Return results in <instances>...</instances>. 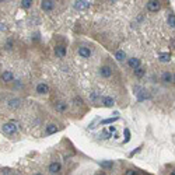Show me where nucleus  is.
Segmentation results:
<instances>
[{"label":"nucleus","mask_w":175,"mask_h":175,"mask_svg":"<svg viewBox=\"0 0 175 175\" xmlns=\"http://www.w3.org/2000/svg\"><path fill=\"white\" fill-rule=\"evenodd\" d=\"M55 109L58 112H65L67 109V104L63 101H59V102H55Z\"/></svg>","instance_id":"12"},{"label":"nucleus","mask_w":175,"mask_h":175,"mask_svg":"<svg viewBox=\"0 0 175 175\" xmlns=\"http://www.w3.org/2000/svg\"><path fill=\"white\" fill-rule=\"evenodd\" d=\"M125 134H126V142H128V140H129V137H130V133H129V130H128V129L125 130Z\"/></svg>","instance_id":"26"},{"label":"nucleus","mask_w":175,"mask_h":175,"mask_svg":"<svg viewBox=\"0 0 175 175\" xmlns=\"http://www.w3.org/2000/svg\"><path fill=\"white\" fill-rule=\"evenodd\" d=\"M60 168H62V165H60L59 162H56V161H53V162L49 164V171H51L52 174H58V172L60 171Z\"/></svg>","instance_id":"9"},{"label":"nucleus","mask_w":175,"mask_h":175,"mask_svg":"<svg viewBox=\"0 0 175 175\" xmlns=\"http://www.w3.org/2000/svg\"><path fill=\"white\" fill-rule=\"evenodd\" d=\"M116 119H118V118H109V119L102 120V123H104V125H105V123H112V122H115Z\"/></svg>","instance_id":"23"},{"label":"nucleus","mask_w":175,"mask_h":175,"mask_svg":"<svg viewBox=\"0 0 175 175\" xmlns=\"http://www.w3.org/2000/svg\"><path fill=\"white\" fill-rule=\"evenodd\" d=\"M102 104H104L105 106H108V108H109V106L114 105V100H112L111 97H104V98H102Z\"/></svg>","instance_id":"16"},{"label":"nucleus","mask_w":175,"mask_h":175,"mask_svg":"<svg viewBox=\"0 0 175 175\" xmlns=\"http://www.w3.org/2000/svg\"><path fill=\"white\" fill-rule=\"evenodd\" d=\"M3 130H4L6 133H16L17 132V126H16V123L14 122H9V123L3 125Z\"/></svg>","instance_id":"3"},{"label":"nucleus","mask_w":175,"mask_h":175,"mask_svg":"<svg viewBox=\"0 0 175 175\" xmlns=\"http://www.w3.org/2000/svg\"><path fill=\"white\" fill-rule=\"evenodd\" d=\"M56 132H58V126H56V125L51 123L46 126V130H45L46 134H53V133H56Z\"/></svg>","instance_id":"14"},{"label":"nucleus","mask_w":175,"mask_h":175,"mask_svg":"<svg viewBox=\"0 0 175 175\" xmlns=\"http://www.w3.org/2000/svg\"><path fill=\"white\" fill-rule=\"evenodd\" d=\"M21 6H23L24 9H30V7L32 6V0H23V1H21Z\"/></svg>","instance_id":"21"},{"label":"nucleus","mask_w":175,"mask_h":175,"mask_svg":"<svg viewBox=\"0 0 175 175\" xmlns=\"http://www.w3.org/2000/svg\"><path fill=\"white\" fill-rule=\"evenodd\" d=\"M0 78H1V81H3V83H11V81L14 80V74H13L11 70H6V72L1 73Z\"/></svg>","instance_id":"1"},{"label":"nucleus","mask_w":175,"mask_h":175,"mask_svg":"<svg viewBox=\"0 0 175 175\" xmlns=\"http://www.w3.org/2000/svg\"><path fill=\"white\" fill-rule=\"evenodd\" d=\"M9 108H13V109H16V108H18L20 105H21V100L20 98H13V100H9Z\"/></svg>","instance_id":"11"},{"label":"nucleus","mask_w":175,"mask_h":175,"mask_svg":"<svg viewBox=\"0 0 175 175\" xmlns=\"http://www.w3.org/2000/svg\"><path fill=\"white\" fill-rule=\"evenodd\" d=\"M158 59H160V62H162V63H165V62H170L171 55H170V53H161V55L158 56Z\"/></svg>","instance_id":"18"},{"label":"nucleus","mask_w":175,"mask_h":175,"mask_svg":"<svg viewBox=\"0 0 175 175\" xmlns=\"http://www.w3.org/2000/svg\"><path fill=\"white\" fill-rule=\"evenodd\" d=\"M172 81H174V83H175V76H172Z\"/></svg>","instance_id":"28"},{"label":"nucleus","mask_w":175,"mask_h":175,"mask_svg":"<svg viewBox=\"0 0 175 175\" xmlns=\"http://www.w3.org/2000/svg\"><path fill=\"white\" fill-rule=\"evenodd\" d=\"M41 7H42V10H45V11H51V10L55 7V1H52V0H44Z\"/></svg>","instance_id":"4"},{"label":"nucleus","mask_w":175,"mask_h":175,"mask_svg":"<svg viewBox=\"0 0 175 175\" xmlns=\"http://www.w3.org/2000/svg\"><path fill=\"white\" fill-rule=\"evenodd\" d=\"M171 175H175V170H174V171H172V172H171Z\"/></svg>","instance_id":"29"},{"label":"nucleus","mask_w":175,"mask_h":175,"mask_svg":"<svg viewBox=\"0 0 175 175\" xmlns=\"http://www.w3.org/2000/svg\"><path fill=\"white\" fill-rule=\"evenodd\" d=\"M168 25L175 28V14H170L168 16Z\"/></svg>","instance_id":"20"},{"label":"nucleus","mask_w":175,"mask_h":175,"mask_svg":"<svg viewBox=\"0 0 175 175\" xmlns=\"http://www.w3.org/2000/svg\"><path fill=\"white\" fill-rule=\"evenodd\" d=\"M37 92L38 94H48V92H49V87H48V84L39 83L37 86Z\"/></svg>","instance_id":"7"},{"label":"nucleus","mask_w":175,"mask_h":175,"mask_svg":"<svg viewBox=\"0 0 175 175\" xmlns=\"http://www.w3.org/2000/svg\"><path fill=\"white\" fill-rule=\"evenodd\" d=\"M144 73H146V70L143 69V67H137V69L134 70V76H136V77H143Z\"/></svg>","instance_id":"19"},{"label":"nucleus","mask_w":175,"mask_h":175,"mask_svg":"<svg viewBox=\"0 0 175 175\" xmlns=\"http://www.w3.org/2000/svg\"><path fill=\"white\" fill-rule=\"evenodd\" d=\"M128 65H129L130 69L136 70L137 67H140V60H139L137 58H130V59L128 60Z\"/></svg>","instance_id":"6"},{"label":"nucleus","mask_w":175,"mask_h":175,"mask_svg":"<svg viewBox=\"0 0 175 175\" xmlns=\"http://www.w3.org/2000/svg\"><path fill=\"white\" fill-rule=\"evenodd\" d=\"M74 104H76V105H81V104H83V100H81V98H78V97H76L74 98Z\"/></svg>","instance_id":"24"},{"label":"nucleus","mask_w":175,"mask_h":175,"mask_svg":"<svg viewBox=\"0 0 175 175\" xmlns=\"http://www.w3.org/2000/svg\"><path fill=\"white\" fill-rule=\"evenodd\" d=\"M115 58L116 60H119V62H123L125 59H126V55H125V52L123 51H118L115 53Z\"/></svg>","instance_id":"17"},{"label":"nucleus","mask_w":175,"mask_h":175,"mask_svg":"<svg viewBox=\"0 0 175 175\" xmlns=\"http://www.w3.org/2000/svg\"><path fill=\"white\" fill-rule=\"evenodd\" d=\"M35 175H42V174H35Z\"/></svg>","instance_id":"31"},{"label":"nucleus","mask_w":175,"mask_h":175,"mask_svg":"<svg viewBox=\"0 0 175 175\" xmlns=\"http://www.w3.org/2000/svg\"><path fill=\"white\" fill-rule=\"evenodd\" d=\"M109 132H111V133H115L116 128H115V126H109Z\"/></svg>","instance_id":"27"},{"label":"nucleus","mask_w":175,"mask_h":175,"mask_svg":"<svg viewBox=\"0 0 175 175\" xmlns=\"http://www.w3.org/2000/svg\"><path fill=\"white\" fill-rule=\"evenodd\" d=\"M100 74H101L102 77L108 78L112 76V69H111L109 66H102L101 69H100Z\"/></svg>","instance_id":"5"},{"label":"nucleus","mask_w":175,"mask_h":175,"mask_svg":"<svg viewBox=\"0 0 175 175\" xmlns=\"http://www.w3.org/2000/svg\"><path fill=\"white\" fill-rule=\"evenodd\" d=\"M98 175H105V174H104V172H100V174H98Z\"/></svg>","instance_id":"30"},{"label":"nucleus","mask_w":175,"mask_h":175,"mask_svg":"<svg viewBox=\"0 0 175 175\" xmlns=\"http://www.w3.org/2000/svg\"><path fill=\"white\" fill-rule=\"evenodd\" d=\"M125 175H137V172H136V171L134 170H128L126 171V174Z\"/></svg>","instance_id":"25"},{"label":"nucleus","mask_w":175,"mask_h":175,"mask_svg":"<svg viewBox=\"0 0 175 175\" xmlns=\"http://www.w3.org/2000/svg\"><path fill=\"white\" fill-rule=\"evenodd\" d=\"M101 167L102 168H111V167H112V161H102Z\"/></svg>","instance_id":"22"},{"label":"nucleus","mask_w":175,"mask_h":175,"mask_svg":"<svg viewBox=\"0 0 175 175\" xmlns=\"http://www.w3.org/2000/svg\"><path fill=\"white\" fill-rule=\"evenodd\" d=\"M78 55L81 58H90L91 56V51H90V48L81 46V48H78Z\"/></svg>","instance_id":"8"},{"label":"nucleus","mask_w":175,"mask_h":175,"mask_svg":"<svg viewBox=\"0 0 175 175\" xmlns=\"http://www.w3.org/2000/svg\"><path fill=\"white\" fill-rule=\"evenodd\" d=\"M161 80L164 83H171V81H172V74H171L170 72H164L161 76Z\"/></svg>","instance_id":"15"},{"label":"nucleus","mask_w":175,"mask_h":175,"mask_svg":"<svg viewBox=\"0 0 175 175\" xmlns=\"http://www.w3.org/2000/svg\"><path fill=\"white\" fill-rule=\"evenodd\" d=\"M74 7L77 10L87 9V7H90V1H86V0H83V1H74Z\"/></svg>","instance_id":"10"},{"label":"nucleus","mask_w":175,"mask_h":175,"mask_svg":"<svg viewBox=\"0 0 175 175\" xmlns=\"http://www.w3.org/2000/svg\"><path fill=\"white\" fill-rule=\"evenodd\" d=\"M147 10L151 11V13L158 11V10H160V1H157V0H150V1H147Z\"/></svg>","instance_id":"2"},{"label":"nucleus","mask_w":175,"mask_h":175,"mask_svg":"<svg viewBox=\"0 0 175 175\" xmlns=\"http://www.w3.org/2000/svg\"><path fill=\"white\" fill-rule=\"evenodd\" d=\"M55 53H56V56H59V58H65V55H66V48L63 45L56 46V48H55Z\"/></svg>","instance_id":"13"}]
</instances>
